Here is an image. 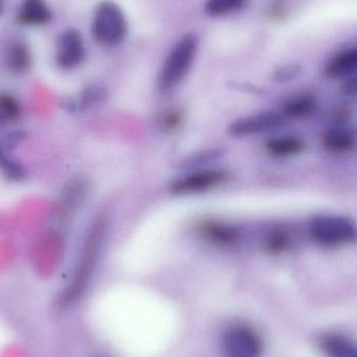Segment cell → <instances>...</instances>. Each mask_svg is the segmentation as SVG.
I'll use <instances>...</instances> for the list:
<instances>
[{"mask_svg": "<svg viewBox=\"0 0 357 357\" xmlns=\"http://www.w3.org/2000/svg\"><path fill=\"white\" fill-rule=\"evenodd\" d=\"M107 98V90L104 86L91 85L84 90L81 96V105L83 108H91L102 104Z\"/></svg>", "mask_w": 357, "mask_h": 357, "instance_id": "cell-18", "label": "cell"}, {"mask_svg": "<svg viewBox=\"0 0 357 357\" xmlns=\"http://www.w3.org/2000/svg\"><path fill=\"white\" fill-rule=\"evenodd\" d=\"M322 144L329 152H351L357 146V136L347 128H333L323 134Z\"/></svg>", "mask_w": 357, "mask_h": 357, "instance_id": "cell-11", "label": "cell"}, {"mask_svg": "<svg viewBox=\"0 0 357 357\" xmlns=\"http://www.w3.org/2000/svg\"><path fill=\"white\" fill-rule=\"evenodd\" d=\"M325 75L331 79H341L357 73V47L350 48L333 56L324 69Z\"/></svg>", "mask_w": 357, "mask_h": 357, "instance_id": "cell-12", "label": "cell"}, {"mask_svg": "<svg viewBox=\"0 0 357 357\" xmlns=\"http://www.w3.org/2000/svg\"><path fill=\"white\" fill-rule=\"evenodd\" d=\"M310 236L325 247L351 245L357 241L356 222L344 216L326 215L314 218L310 224Z\"/></svg>", "mask_w": 357, "mask_h": 357, "instance_id": "cell-3", "label": "cell"}, {"mask_svg": "<svg viewBox=\"0 0 357 357\" xmlns=\"http://www.w3.org/2000/svg\"><path fill=\"white\" fill-rule=\"evenodd\" d=\"M305 144L301 138L296 136H277L271 138L264 144L266 153L276 158H287L303 152Z\"/></svg>", "mask_w": 357, "mask_h": 357, "instance_id": "cell-14", "label": "cell"}, {"mask_svg": "<svg viewBox=\"0 0 357 357\" xmlns=\"http://www.w3.org/2000/svg\"><path fill=\"white\" fill-rule=\"evenodd\" d=\"M4 10V0H0V16L3 14Z\"/></svg>", "mask_w": 357, "mask_h": 357, "instance_id": "cell-23", "label": "cell"}, {"mask_svg": "<svg viewBox=\"0 0 357 357\" xmlns=\"http://www.w3.org/2000/svg\"><path fill=\"white\" fill-rule=\"evenodd\" d=\"M92 36L98 43L116 46L127 37L128 22L121 6L105 0L96 6L91 26Z\"/></svg>", "mask_w": 357, "mask_h": 357, "instance_id": "cell-2", "label": "cell"}, {"mask_svg": "<svg viewBox=\"0 0 357 357\" xmlns=\"http://www.w3.org/2000/svg\"><path fill=\"white\" fill-rule=\"evenodd\" d=\"M284 123L285 117L281 113L268 111L236 119L229 126L228 133L233 137H250L274 131Z\"/></svg>", "mask_w": 357, "mask_h": 357, "instance_id": "cell-6", "label": "cell"}, {"mask_svg": "<svg viewBox=\"0 0 357 357\" xmlns=\"http://www.w3.org/2000/svg\"><path fill=\"white\" fill-rule=\"evenodd\" d=\"M249 0H207L205 12L211 17H224L239 12Z\"/></svg>", "mask_w": 357, "mask_h": 357, "instance_id": "cell-16", "label": "cell"}, {"mask_svg": "<svg viewBox=\"0 0 357 357\" xmlns=\"http://www.w3.org/2000/svg\"><path fill=\"white\" fill-rule=\"evenodd\" d=\"M227 180L228 173L224 169H199L176 178L169 185V192L175 195H199L220 186Z\"/></svg>", "mask_w": 357, "mask_h": 357, "instance_id": "cell-4", "label": "cell"}, {"mask_svg": "<svg viewBox=\"0 0 357 357\" xmlns=\"http://www.w3.org/2000/svg\"><path fill=\"white\" fill-rule=\"evenodd\" d=\"M197 37L195 33L183 36L172 48L158 77L159 89L169 92L185 79L197 56Z\"/></svg>", "mask_w": 357, "mask_h": 357, "instance_id": "cell-1", "label": "cell"}, {"mask_svg": "<svg viewBox=\"0 0 357 357\" xmlns=\"http://www.w3.org/2000/svg\"><path fill=\"white\" fill-rule=\"evenodd\" d=\"M19 113V105L15 98L8 94L0 96V117L2 121H14L18 117Z\"/></svg>", "mask_w": 357, "mask_h": 357, "instance_id": "cell-20", "label": "cell"}, {"mask_svg": "<svg viewBox=\"0 0 357 357\" xmlns=\"http://www.w3.org/2000/svg\"><path fill=\"white\" fill-rule=\"evenodd\" d=\"M183 113L180 109L171 108L165 111L162 114L159 116L158 126L159 129L165 132H172L180 128L181 123H183Z\"/></svg>", "mask_w": 357, "mask_h": 357, "instance_id": "cell-19", "label": "cell"}, {"mask_svg": "<svg viewBox=\"0 0 357 357\" xmlns=\"http://www.w3.org/2000/svg\"><path fill=\"white\" fill-rule=\"evenodd\" d=\"M222 348L226 357H259L261 342L250 327L234 325L225 333Z\"/></svg>", "mask_w": 357, "mask_h": 357, "instance_id": "cell-5", "label": "cell"}, {"mask_svg": "<svg viewBox=\"0 0 357 357\" xmlns=\"http://www.w3.org/2000/svg\"><path fill=\"white\" fill-rule=\"evenodd\" d=\"M301 73V66L298 64H289L280 67L275 71L273 75V79L278 83H287L293 81L296 77H299Z\"/></svg>", "mask_w": 357, "mask_h": 357, "instance_id": "cell-21", "label": "cell"}, {"mask_svg": "<svg viewBox=\"0 0 357 357\" xmlns=\"http://www.w3.org/2000/svg\"><path fill=\"white\" fill-rule=\"evenodd\" d=\"M342 91L346 96H357V73L356 75H349L342 85Z\"/></svg>", "mask_w": 357, "mask_h": 357, "instance_id": "cell-22", "label": "cell"}, {"mask_svg": "<svg viewBox=\"0 0 357 357\" xmlns=\"http://www.w3.org/2000/svg\"><path fill=\"white\" fill-rule=\"evenodd\" d=\"M319 345L327 357H357V345L344 335L327 333L319 340Z\"/></svg>", "mask_w": 357, "mask_h": 357, "instance_id": "cell-13", "label": "cell"}, {"mask_svg": "<svg viewBox=\"0 0 357 357\" xmlns=\"http://www.w3.org/2000/svg\"><path fill=\"white\" fill-rule=\"evenodd\" d=\"M52 10L44 0H22L17 19L29 26L46 24L52 19Z\"/></svg>", "mask_w": 357, "mask_h": 357, "instance_id": "cell-10", "label": "cell"}, {"mask_svg": "<svg viewBox=\"0 0 357 357\" xmlns=\"http://www.w3.org/2000/svg\"><path fill=\"white\" fill-rule=\"evenodd\" d=\"M86 56L85 45L81 33L75 29H67L61 33L56 46V60L63 69H73L83 63Z\"/></svg>", "mask_w": 357, "mask_h": 357, "instance_id": "cell-7", "label": "cell"}, {"mask_svg": "<svg viewBox=\"0 0 357 357\" xmlns=\"http://www.w3.org/2000/svg\"><path fill=\"white\" fill-rule=\"evenodd\" d=\"M291 238L284 231H272L266 235L264 241V249L268 254L278 255L289 249Z\"/></svg>", "mask_w": 357, "mask_h": 357, "instance_id": "cell-17", "label": "cell"}, {"mask_svg": "<svg viewBox=\"0 0 357 357\" xmlns=\"http://www.w3.org/2000/svg\"><path fill=\"white\" fill-rule=\"evenodd\" d=\"M4 62L12 73L23 75L31 69L33 56L29 43L24 40H10L4 50Z\"/></svg>", "mask_w": 357, "mask_h": 357, "instance_id": "cell-8", "label": "cell"}, {"mask_svg": "<svg viewBox=\"0 0 357 357\" xmlns=\"http://www.w3.org/2000/svg\"><path fill=\"white\" fill-rule=\"evenodd\" d=\"M199 232L204 238L218 247H231L241 239V233L235 227L216 220L203 222L199 226Z\"/></svg>", "mask_w": 357, "mask_h": 357, "instance_id": "cell-9", "label": "cell"}, {"mask_svg": "<svg viewBox=\"0 0 357 357\" xmlns=\"http://www.w3.org/2000/svg\"><path fill=\"white\" fill-rule=\"evenodd\" d=\"M317 100L310 94L293 96L282 105L283 116L291 119H304L316 111Z\"/></svg>", "mask_w": 357, "mask_h": 357, "instance_id": "cell-15", "label": "cell"}]
</instances>
